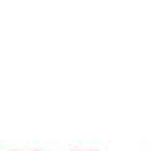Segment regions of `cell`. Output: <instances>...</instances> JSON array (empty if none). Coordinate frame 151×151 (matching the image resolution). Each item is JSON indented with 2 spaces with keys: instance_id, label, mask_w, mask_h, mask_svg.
I'll list each match as a JSON object with an SVG mask.
<instances>
[{
  "instance_id": "1",
  "label": "cell",
  "mask_w": 151,
  "mask_h": 151,
  "mask_svg": "<svg viewBox=\"0 0 151 151\" xmlns=\"http://www.w3.org/2000/svg\"><path fill=\"white\" fill-rule=\"evenodd\" d=\"M35 151H37V150H35Z\"/></svg>"
}]
</instances>
